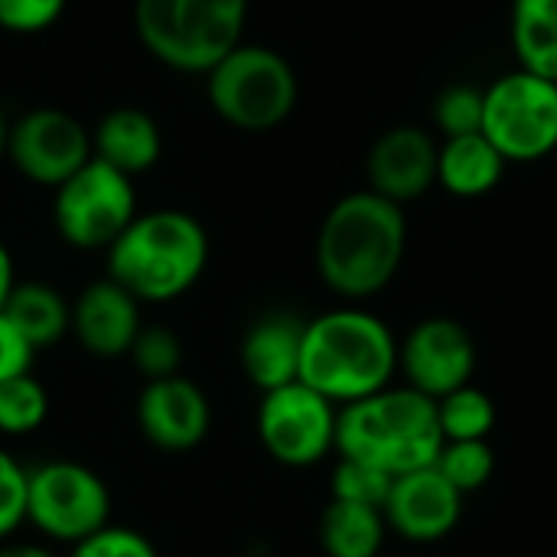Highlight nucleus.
Returning <instances> with one entry per match:
<instances>
[{
    "instance_id": "nucleus-1",
    "label": "nucleus",
    "mask_w": 557,
    "mask_h": 557,
    "mask_svg": "<svg viewBox=\"0 0 557 557\" xmlns=\"http://www.w3.org/2000/svg\"><path fill=\"white\" fill-rule=\"evenodd\" d=\"M408 245L401 206L362 189L343 196L317 235V271L323 284L349 300L372 297L392 284Z\"/></svg>"
},
{
    "instance_id": "nucleus-2",
    "label": "nucleus",
    "mask_w": 557,
    "mask_h": 557,
    "mask_svg": "<svg viewBox=\"0 0 557 557\" xmlns=\"http://www.w3.org/2000/svg\"><path fill=\"white\" fill-rule=\"evenodd\" d=\"M395 369L398 343L375 313L343 307L304 323L300 382L336 408L388 388Z\"/></svg>"
},
{
    "instance_id": "nucleus-3",
    "label": "nucleus",
    "mask_w": 557,
    "mask_h": 557,
    "mask_svg": "<svg viewBox=\"0 0 557 557\" xmlns=\"http://www.w3.org/2000/svg\"><path fill=\"white\" fill-rule=\"evenodd\" d=\"M209 264V235L183 209L137 212L108 248V277L140 304L183 297Z\"/></svg>"
},
{
    "instance_id": "nucleus-4",
    "label": "nucleus",
    "mask_w": 557,
    "mask_h": 557,
    "mask_svg": "<svg viewBox=\"0 0 557 557\" xmlns=\"http://www.w3.org/2000/svg\"><path fill=\"white\" fill-rule=\"evenodd\" d=\"M444 434L437 405L414 388H382L343 405L336 418V454L372 463L388 476L424 470L437 460Z\"/></svg>"
},
{
    "instance_id": "nucleus-5",
    "label": "nucleus",
    "mask_w": 557,
    "mask_h": 557,
    "mask_svg": "<svg viewBox=\"0 0 557 557\" xmlns=\"http://www.w3.org/2000/svg\"><path fill=\"white\" fill-rule=\"evenodd\" d=\"M251 0H134L140 46L176 72L206 75L245 33Z\"/></svg>"
},
{
    "instance_id": "nucleus-6",
    "label": "nucleus",
    "mask_w": 557,
    "mask_h": 557,
    "mask_svg": "<svg viewBox=\"0 0 557 557\" xmlns=\"http://www.w3.org/2000/svg\"><path fill=\"white\" fill-rule=\"evenodd\" d=\"M206 95L228 127L261 134L290 117L297 104V75L281 52L238 42L206 72Z\"/></svg>"
},
{
    "instance_id": "nucleus-7",
    "label": "nucleus",
    "mask_w": 557,
    "mask_h": 557,
    "mask_svg": "<svg viewBox=\"0 0 557 557\" xmlns=\"http://www.w3.org/2000/svg\"><path fill=\"white\" fill-rule=\"evenodd\" d=\"M483 137L506 163H532L557 147V82L525 69L483 91Z\"/></svg>"
},
{
    "instance_id": "nucleus-8",
    "label": "nucleus",
    "mask_w": 557,
    "mask_h": 557,
    "mask_svg": "<svg viewBox=\"0 0 557 557\" xmlns=\"http://www.w3.org/2000/svg\"><path fill=\"white\" fill-rule=\"evenodd\" d=\"M52 193L55 232L78 251H108L137 215L134 180L95 157Z\"/></svg>"
},
{
    "instance_id": "nucleus-9",
    "label": "nucleus",
    "mask_w": 557,
    "mask_h": 557,
    "mask_svg": "<svg viewBox=\"0 0 557 557\" xmlns=\"http://www.w3.org/2000/svg\"><path fill=\"white\" fill-rule=\"evenodd\" d=\"M104 480L75 460H49L26 470V522L52 542L78 545L111 525Z\"/></svg>"
},
{
    "instance_id": "nucleus-10",
    "label": "nucleus",
    "mask_w": 557,
    "mask_h": 557,
    "mask_svg": "<svg viewBox=\"0 0 557 557\" xmlns=\"http://www.w3.org/2000/svg\"><path fill=\"white\" fill-rule=\"evenodd\" d=\"M339 408L304 382L264 392L258 405L261 447L284 467L304 470L336 450Z\"/></svg>"
},
{
    "instance_id": "nucleus-11",
    "label": "nucleus",
    "mask_w": 557,
    "mask_h": 557,
    "mask_svg": "<svg viewBox=\"0 0 557 557\" xmlns=\"http://www.w3.org/2000/svg\"><path fill=\"white\" fill-rule=\"evenodd\" d=\"M3 157L29 183L55 189L91 160V131L62 108H33L7 127Z\"/></svg>"
},
{
    "instance_id": "nucleus-12",
    "label": "nucleus",
    "mask_w": 557,
    "mask_h": 557,
    "mask_svg": "<svg viewBox=\"0 0 557 557\" xmlns=\"http://www.w3.org/2000/svg\"><path fill=\"white\" fill-rule=\"evenodd\" d=\"M398 369L405 372L408 388L437 401L470 385L476 369V343L463 323L450 317H428L398 346Z\"/></svg>"
},
{
    "instance_id": "nucleus-13",
    "label": "nucleus",
    "mask_w": 557,
    "mask_h": 557,
    "mask_svg": "<svg viewBox=\"0 0 557 557\" xmlns=\"http://www.w3.org/2000/svg\"><path fill=\"white\" fill-rule=\"evenodd\" d=\"M140 434L170 454H186L199 447L212 428V408L206 392L186 375H170L147 382L137 398Z\"/></svg>"
},
{
    "instance_id": "nucleus-14",
    "label": "nucleus",
    "mask_w": 557,
    "mask_h": 557,
    "mask_svg": "<svg viewBox=\"0 0 557 557\" xmlns=\"http://www.w3.org/2000/svg\"><path fill=\"white\" fill-rule=\"evenodd\" d=\"M385 525L398 532L408 542L431 545L447 539L460 516H463V496L434 470H411L405 476H395L392 493L382 506Z\"/></svg>"
},
{
    "instance_id": "nucleus-15",
    "label": "nucleus",
    "mask_w": 557,
    "mask_h": 557,
    "mask_svg": "<svg viewBox=\"0 0 557 557\" xmlns=\"http://www.w3.org/2000/svg\"><path fill=\"white\" fill-rule=\"evenodd\" d=\"M69 333L95 359H121L140 333V300L117 281H91L72 304Z\"/></svg>"
},
{
    "instance_id": "nucleus-16",
    "label": "nucleus",
    "mask_w": 557,
    "mask_h": 557,
    "mask_svg": "<svg viewBox=\"0 0 557 557\" xmlns=\"http://www.w3.org/2000/svg\"><path fill=\"white\" fill-rule=\"evenodd\" d=\"M366 173L372 193L405 206L437 183V144L421 127H392L372 144Z\"/></svg>"
},
{
    "instance_id": "nucleus-17",
    "label": "nucleus",
    "mask_w": 557,
    "mask_h": 557,
    "mask_svg": "<svg viewBox=\"0 0 557 557\" xmlns=\"http://www.w3.org/2000/svg\"><path fill=\"white\" fill-rule=\"evenodd\" d=\"M300 346L304 320L290 313L261 317L242 339V369L248 382L261 392L300 382Z\"/></svg>"
},
{
    "instance_id": "nucleus-18",
    "label": "nucleus",
    "mask_w": 557,
    "mask_h": 557,
    "mask_svg": "<svg viewBox=\"0 0 557 557\" xmlns=\"http://www.w3.org/2000/svg\"><path fill=\"white\" fill-rule=\"evenodd\" d=\"M163 153V134L160 124L140 111V108H111L95 127H91V157L114 166L124 176L147 173Z\"/></svg>"
},
{
    "instance_id": "nucleus-19",
    "label": "nucleus",
    "mask_w": 557,
    "mask_h": 557,
    "mask_svg": "<svg viewBox=\"0 0 557 557\" xmlns=\"http://www.w3.org/2000/svg\"><path fill=\"white\" fill-rule=\"evenodd\" d=\"M503 170H506V160L483 137V131L447 137V144L437 147V183L460 199L490 193L503 180Z\"/></svg>"
},
{
    "instance_id": "nucleus-20",
    "label": "nucleus",
    "mask_w": 557,
    "mask_h": 557,
    "mask_svg": "<svg viewBox=\"0 0 557 557\" xmlns=\"http://www.w3.org/2000/svg\"><path fill=\"white\" fill-rule=\"evenodd\" d=\"M0 313L33 349H46L59 343L72 323V304H65V297L42 281H26V284L16 281Z\"/></svg>"
},
{
    "instance_id": "nucleus-21",
    "label": "nucleus",
    "mask_w": 557,
    "mask_h": 557,
    "mask_svg": "<svg viewBox=\"0 0 557 557\" xmlns=\"http://www.w3.org/2000/svg\"><path fill=\"white\" fill-rule=\"evenodd\" d=\"M382 509L330 499L320 516V545L330 557H379L385 545Z\"/></svg>"
},
{
    "instance_id": "nucleus-22",
    "label": "nucleus",
    "mask_w": 557,
    "mask_h": 557,
    "mask_svg": "<svg viewBox=\"0 0 557 557\" xmlns=\"http://www.w3.org/2000/svg\"><path fill=\"white\" fill-rule=\"evenodd\" d=\"M512 46L525 72L557 82V0H512Z\"/></svg>"
},
{
    "instance_id": "nucleus-23",
    "label": "nucleus",
    "mask_w": 557,
    "mask_h": 557,
    "mask_svg": "<svg viewBox=\"0 0 557 557\" xmlns=\"http://www.w3.org/2000/svg\"><path fill=\"white\" fill-rule=\"evenodd\" d=\"M434 405L444 441H490L496 428V405L473 382L437 398Z\"/></svg>"
},
{
    "instance_id": "nucleus-24",
    "label": "nucleus",
    "mask_w": 557,
    "mask_h": 557,
    "mask_svg": "<svg viewBox=\"0 0 557 557\" xmlns=\"http://www.w3.org/2000/svg\"><path fill=\"white\" fill-rule=\"evenodd\" d=\"M49 418V392L29 372L0 382V434L23 437L46 424Z\"/></svg>"
},
{
    "instance_id": "nucleus-25",
    "label": "nucleus",
    "mask_w": 557,
    "mask_h": 557,
    "mask_svg": "<svg viewBox=\"0 0 557 557\" xmlns=\"http://www.w3.org/2000/svg\"><path fill=\"white\" fill-rule=\"evenodd\" d=\"M460 496L483 490L493 480L496 454L490 441H444L437 460L431 463Z\"/></svg>"
},
{
    "instance_id": "nucleus-26",
    "label": "nucleus",
    "mask_w": 557,
    "mask_h": 557,
    "mask_svg": "<svg viewBox=\"0 0 557 557\" xmlns=\"http://www.w3.org/2000/svg\"><path fill=\"white\" fill-rule=\"evenodd\" d=\"M392 483H395V476H388L385 470L352 460V457H339L333 480H330V493H333V499H343V503L382 509L392 493Z\"/></svg>"
},
{
    "instance_id": "nucleus-27",
    "label": "nucleus",
    "mask_w": 557,
    "mask_h": 557,
    "mask_svg": "<svg viewBox=\"0 0 557 557\" xmlns=\"http://www.w3.org/2000/svg\"><path fill=\"white\" fill-rule=\"evenodd\" d=\"M127 356L147 382L180 375V369H183V343L166 326H140Z\"/></svg>"
},
{
    "instance_id": "nucleus-28",
    "label": "nucleus",
    "mask_w": 557,
    "mask_h": 557,
    "mask_svg": "<svg viewBox=\"0 0 557 557\" xmlns=\"http://www.w3.org/2000/svg\"><path fill=\"white\" fill-rule=\"evenodd\" d=\"M434 117L447 137L480 134L483 131V91L470 85H450L447 91H441L434 104Z\"/></svg>"
},
{
    "instance_id": "nucleus-29",
    "label": "nucleus",
    "mask_w": 557,
    "mask_h": 557,
    "mask_svg": "<svg viewBox=\"0 0 557 557\" xmlns=\"http://www.w3.org/2000/svg\"><path fill=\"white\" fill-rule=\"evenodd\" d=\"M69 557H160V552L137 529L104 525L95 535H88L78 545H72V555Z\"/></svg>"
},
{
    "instance_id": "nucleus-30",
    "label": "nucleus",
    "mask_w": 557,
    "mask_h": 557,
    "mask_svg": "<svg viewBox=\"0 0 557 557\" xmlns=\"http://www.w3.org/2000/svg\"><path fill=\"white\" fill-rule=\"evenodd\" d=\"M26 522V470L0 447V545Z\"/></svg>"
},
{
    "instance_id": "nucleus-31",
    "label": "nucleus",
    "mask_w": 557,
    "mask_h": 557,
    "mask_svg": "<svg viewBox=\"0 0 557 557\" xmlns=\"http://www.w3.org/2000/svg\"><path fill=\"white\" fill-rule=\"evenodd\" d=\"M65 10V0H0V29L7 33H42Z\"/></svg>"
},
{
    "instance_id": "nucleus-32",
    "label": "nucleus",
    "mask_w": 557,
    "mask_h": 557,
    "mask_svg": "<svg viewBox=\"0 0 557 557\" xmlns=\"http://www.w3.org/2000/svg\"><path fill=\"white\" fill-rule=\"evenodd\" d=\"M33 356H36V349H33V346L7 323V317L0 313V382L29 372Z\"/></svg>"
},
{
    "instance_id": "nucleus-33",
    "label": "nucleus",
    "mask_w": 557,
    "mask_h": 557,
    "mask_svg": "<svg viewBox=\"0 0 557 557\" xmlns=\"http://www.w3.org/2000/svg\"><path fill=\"white\" fill-rule=\"evenodd\" d=\"M0 557H55L42 545H29V542H3L0 545Z\"/></svg>"
},
{
    "instance_id": "nucleus-34",
    "label": "nucleus",
    "mask_w": 557,
    "mask_h": 557,
    "mask_svg": "<svg viewBox=\"0 0 557 557\" xmlns=\"http://www.w3.org/2000/svg\"><path fill=\"white\" fill-rule=\"evenodd\" d=\"M13 284H16V274H13V258H10L7 245L0 242V307H3V300H7V294L13 290Z\"/></svg>"
},
{
    "instance_id": "nucleus-35",
    "label": "nucleus",
    "mask_w": 557,
    "mask_h": 557,
    "mask_svg": "<svg viewBox=\"0 0 557 557\" xmlns=\"http://www.w3.org/2000/svg\"><path fill=\"white\" fill-rule=\"evenodd\" d=\"M7 127H10V121H7V114H3V108H0V157H3V150H7Z\"/></svg>"
}]
</instances>
